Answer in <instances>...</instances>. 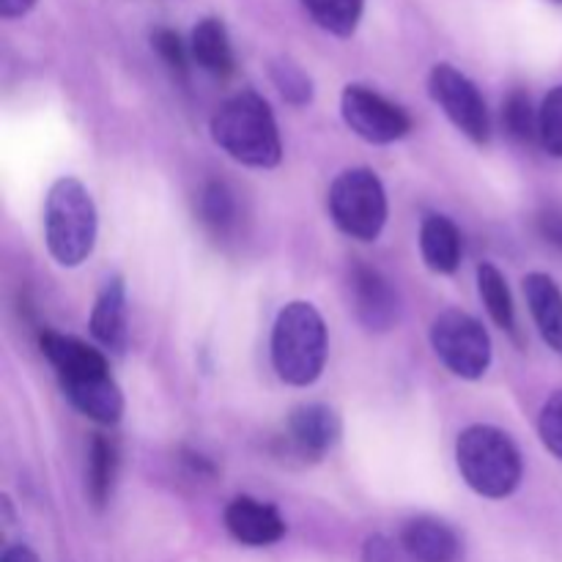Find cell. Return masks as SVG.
Masks as SVG:
<instances>
[{
    "instance_id": "obj_1",
    "label": "cell",
    "mask_w": 562,
    "mask_h": 562,
    "mask_svg": "<svg viewBox=\"0 0 562 562\" xmlns=\"http://www.w3.org/2000/svg\"><path fill=\"white\" fill-rule=\"evenodd\" d=\"M212 137L228 157L250 168H274L283 157L272 108L252 91L236 93L220 104L212 115Z\"/></svg>"
},
{
    "instance_id": "obj_2",
    "label": "cell",
    "mask_w": 562,
    "mask_h": 562,
    "mask_svg": "<svg viewBox=\"0 0 562 562\" xmlns=\"http://www.w3.org/2000/svg\"><path fill=\"white\" fill-rule=\"evenodd\" d=\"M327 362V327L311 302H291L272 329V366L285 384L307 387Z\"/></svg>"
},
{
    "instance_id": "obj_3",
    "label": "cell",
    "mask_w": 562,
    "mask_h": 562,
    "mask_svg": "<svg viewBox=\"0 0 562 562\" xmlns=\"http://www.w3.org/2000/svg\"><path fill=\"white\" fill-rule=\"evenodd\" d=\"M456 461L467 486L488 499H505L521 483V456L514 439L494 426H470L456 442Z\"/></svg>"
},
{
    "instance_id": "obj_4",
    "label": "cell",
    "mask_w": 562,
    "mask_h": 562,
    "mask_svg": "<svg viewBox=\"0 0 562 562\" xmlns=\"http://www.w3.org/2000/svg\"><path fill=\"white\" fill-rule=\"evenodd\" d=\"M44 239L60 267H80L97 245V206L77 179H58L44 206Z\"/></svg>"
},
{
    "instance_id": "obj_5",
    "label": "cell",
    "mask_w": 562,
    "mask_h": 562,
    "mask_svg": "<svg viewBox=\"0 0 562 562\" xmlns=\"http://www.w3.org/2000/svg\"><path fill=\"white\" fill-rule=\"evenodd\" d=\"M329 214L351 239H379L387 223V192L379 176L368 168L344 170L329 187Z\"/></svg>"
},
{
    "instance_id": "obj_6",
    "label": "cell",
    "mask_w": 562,
    "mask_h": 562,
    "mask_svg": "<svg viewBox=\"0 0 562 562\" xmlns=\"http://www.w3.org/2000/svg\"><path fill=\"white\" fill-rule=\"evenodd\" d=\"M431 346L439 360L461 379H481L492 366V338L477 318L464 311L439 313L431 324Z\"/></svg>"
},
{
    "instance_id": "obj_7",
    "label": "cell",
    "mask_w": 562,
    "mask_h": 562,
    "mask_svg": "<svg viewBox=\"0 0 562 562\" xmlns=\"http://www.w3.org/2000/svg\"><path fill=\"white\" fill-rule=\"evenodd\" d=\"M431 99L445 110L450 121L470 137L472 143H488L492 137V119L483 93L475 82L450 64H437L428 75Z\"/></svg>"
},
{
    "instance_id": "obj_8",
    "label": "cell",
    "mask_w": 562,
    "mask_h": 562,
    "mask_svg": "<svg viewBox=\"0 0 562 562\" xmlns=\"http://www.w3.org/2000/svg\"><path fill=\"white\" fill-rule=\"evenodd\" d=\"M340 113L346 126L368 143H395L412 130V119L398 104L387 102L382 93L366 86H346Z\"/></svg>"
},
{
    "instance_id": "obj_9",
    "label": "cell",
    "mask_w": 562,
    "mask_h": 562,
    "mask_svg": "<svg viewBox=\"0 0 562 562\" xmlns=\"http://www.w3.org/2000/svg\"><path fill=\"white\" fill-rule=\"evenodd\" d=\"M351 307L360 324L371 333H387L398 322V294L379 269L357 263L349 278Z\"/></svg>"
},
{
    "instance_id": "obj_10",
    "label": "cell",
    "mask_w": 562,
    "mask_h": 562,
    "mask_svg": "<svg viewBox=\"0 0 562 562\" xmlns=\"http://www.w3.org/2000/svg\"><path fill=\"white\" fill-rule=\"evenodd\" d=\"M60 387H64V395L71 401V406L91 417L93 423L115 426L124 415V395H121L110 371L60 379Z\"/></svg>"
},
{
    "instance_id": "obj_11",
    "label": "cell",
    "mask_w": 562,
    "mask_h": 562,
    "mask_svg": "<svg viewBox=\"0 0 562 562\" xmlns=\"http://www.w3.org/2000/svg\"><path fill=\"white\" fill-rule=\"evenodd\" d=\"M225 527L245 547H272L285 536V521L278 508L252 497H236L225 508Z\"/></svg>"
},
{
    "instance_id": "obj_12",
    "label": "cell",
    "mask_w": 562,
    "mask_h": 562,
    "mask_svg": "<svg viewBox=\"0 0 562 562\" xmlns=\"http://www.w3.org/2000/svg\"><path fill=\"white\" fill-rule=\"evenodd\" d=\"M340 437V417L324 404L296 406L289 417V439L305 459H322Z\"/></svg>"
},
{
    "instance_id": "obj_13",
    "label": "cell",
    "mask_w": 562,
    "mask_h": 562,
    "mask_svg": "<svg viewBox=\"0 0 562 562\" xmlns=\"http://www.w3.org/2000/svg\"><path fill=\"white\" fill-rule=\"evenodd\" d=\"M401 547L417 562H456L461 552L459 536L431 516L412 519L401 532Z\"/></svg>"
},
{
    "instance_id": "obj_14",
    "label": "cell",
    "mask_w": 562,
    "mask_h": 562,
    "mask_svg": "<svg viewBox=\"0 0 562 562\" xmlns=\"http://www.w3.org/2000/svg\"><path fill=\"white\" fill-rule=\"evenodd\" d=\"M525 296L536 327L549 349L562 355V291L549 274L532 272L525 278Z\"/></svg>"
},
{
    "instance_id": "obj_15",
    "label": "cell",
    "mask_w": 562,
    "mask_h": 562,
    "mask_svg": "<svg viewBox=\"0 0 562 562\" xmlns=\"http://www.w3.org/2000/svg\"><path fill=\"white\" fill-rule=\"evenodd\" d=\"M44 357L53 362V368L58 371V379H71V376H86V373H102L110 371L108 360H104L102 351L91 349L88 344L82 340L69 338V335H60V333H49L44 329L42 338Z\"/></svg>"
},
{
    "instance_id": "obj_16",
    "label": "cell",
    "mask_w": 562,
    "mask_h": 562,
    "mask_svg": "<svg viewBox=\"0 0 562 562\" xmlns=\"http://www.w3.org/2000/svg\"><path fill=\"white\" fill-rule=\"evenodd\" d=\"M91 333L108 349L121 351L126 344V291L124 280L110 278L91 313Z\"/></svg>"
},
{
    "instance_id": "obj_17",
    "label": "cell",
    "mask_w": 562,
    "mask_h": 562,
    "mask_svg": "<svg viewBox=\"0 0 562 562\" xmlns=\"http://www.w3.org/2000/svg\"><path fill=\"white\" fill-rule=\"evenodd\" d=\"M420 250L428 269L439 274H453L461 263V234L453 220L442 214L426 217L420 228Z\"/></svg>"
},
{
    "instance_id": "obj_18",
    "label": "cell",
    "mask_w": 562,
    "mask_h": 562,
    "mask_svg": "<svg viewBox=\"0 0 562 562\" xmlns=\"http://www.w3.org/2000/svg\"><path fill=\"white\" fill-rule=\"evenodd\" d=\"M190 55L201 69H206L214 77H228L234 71V49H231L228 31L223 20L206 16L195 25L190 42Z\"/></svg>"
},
{
    "instance_id": "obj_19",
    "label": "cell",
    "mask_w": 562,
    "mask_h": 562,
    "mask_svg": "<svg viewBox=\"0 0 562 562\" xmlns=\"http://www.w3.org/2000/svg\"><path fill=\"white\" fill-rule=\"evenodd\" d=\"M115 470H119V450L110 442L108 437H93L91 450H88V472H86V486L88 497L97 508H104L113 492Z\"/></svg>"
},
{
    "instance_id": "obj_20",
    "label": "cell",
    "mask_w": 562,
    "mask_h": 562,
    "mask_svg": "<svg viewBox=\"0 0 562 562\" xmlns=\"http://www.w3.org/2000/svg\"><path fill=\"white\" fill-rule=\"evenodd\" d=\"M311 20L333 36H351L362 20L366 0H302Z\"/></svg>"
},
{
    "instance_id": "obj_21",
    "label": "cell",
    "mask_w": 562,
    "mask_h": 562,
    "mask_svg": "<svg viewBox=\"0 0 562 562\" xmlns=\"http://www.w3.org/2000/svg\"><path fill=\"white\" fill-rule=\"evenodd\" d=\"M477 291H481V300L486 305L488 316L494 318V324L503 329L516 327V307L510 300L508 283H505L503 272L492 263H481L477 267Z\"/></svg>"
},
{
    "instance_id": "obj_22",
    "label": "cell",
    "mask_w": 562,
    "mask_h": 562,
    "mask_svg": "<svg viewBox=\"0 0 562 562\" xmlns=\"http://www.w3.org/2000/svg\"><path fill=\"white\" fill-rule=\"evenodd\" d=\"M201 220L212 234L225 236L236 223L234 192L223 181H209L201 192Z\"/></svg>"
},
{
    "instance_id": "obj_23",
    "label": "cell",
    "mask_w": 562,
    "mask_h": 562,
    "mask_svg": "<svg viewBox=\"0 0 562 562\" xmlns=\"http://www.w3.org/2000/svg\"><path fill=\"white\" fill-rule=\"evenodd\" d=\"M538 140L543 151L562 157V86L552 88L538 110Z\"/></svg>"
},
{
    "instance_id": "obj_24",
    "label": "cell",
    "mask_w": 562,
    "mask_h": 562,
    "mask_svg": "<svg viewBox=\"0 0 562 562\" xmlns=\"http://www.w3.org/2000/svg\"><path fill=\"white\" fill-rule=\"evenodd\" d=\"M269 71H272V80L274 86H278V91L283 93L285 102L291 104H307L313 99V82L311 77L305 75V71L300 69V66L294 64V60L289 58H278L272 66H269Z\"/></svg>"
},
{
    "instance_id": "obj_25",
    "label": "cell",
    "mask_w": 562,
    "mask_h": 562,
    "mask_svg": "<svg viewBox=\"0 0 562 562\" xmlns=\"http://www.w3.org/2000/svg\"><path fill=\"white\" fill-rule=\"evenodd\" d=\"M505 126L521 143H530L538 137V113L532 110L530 97L525 91H514L505 102Z\"/></svg>"
},
{
    "instance_id": "obj_26",
    "label": "cell",
    "mask_w": 562,
    "mask_h": 562,
    "mask_svg": "<svg viewBox=\"0 0 562 562\" xmlns=\"http://www.w3.org/2000/svg\"><path fill=\"white\" fill-rule=\"evenodd\" d=\"M538 431H541V439L549 448V453L558 456L562 461V390L543 404Z\"/></svg>"
},
{
    "instance_id": "obj_27",
    "label": "cell",
    "mask_w": 562,
    "mask_h": 562,
    "mask_svg": "<svg viewBox=\"0 0 562 562\" xmlns=\"http://www.w3.org/2000/svg\"><path fill=\"white\" fill-rule=\"evenodd\" d=\"M151 44H154V49L159 53V58H162L170 69L179 71V75H184L187 58H190V55H187V47H184V42L179 38V33L168 31V27H157L151 36Z\"/></svg>"
},
{
    "instance_id": "obj_28",
    "label": "cell",
    "mask_w": 562,
    "mask_h": 562,
    "mask_svg": "<svg viewBox=\"0 0 562 562\" xmlns=\"http://www.w3.org/2000/svg\"><path fill=\"white\" fill-rule=\"evenodd\" d=\"M538 225H541V234L547 236V239L552 241V245H558L560 250H562V214H558V212L541 214Z\"/></svg>"
},
{
    "instance_id": "obj_29",
    "label": "cell",
    "mask_w": 562,
    "mask_h": 562,
    "mask_svg": "<svg viewBox=\"0 0 562 562\" xmlns=\"http://www.w3.org/2000/svg\"><path fill=\"white\" fill-rule=\"evenodd\" d=\"M36 5V0H0V16L3 20H16V16L27 14Z\"/></svg>"
},
{
    "instance_id": "obj_30",
    "label": "cell",
    "mask_w": 562,
    "mask_h": 562,
    "mask_svg": "<svg viewBox=\"0 0 562 562\" xmlns=\"http://www.w3.org/2000/svg\"><path fill=\"white\" fill-rule=\"evenodd\" d=\"M0 562H38L36 552H31L27 547H9L3 552V560Z\"/></svg>"
},
{
    "instance_id": "obj_31",
    "label": "cell",
    "mask_w": 562,
    "mask_h": 562,
    "mask_svg": "<svg viewBox=\"0 0 562 562\" xmlns=\"http://www.w3.org/2000/svg\"><path fill=\"white\" fill-rule=\"evenodd\" d=\"M552 3H562V0H552Z\"/></svg>"
}]
</instances>
